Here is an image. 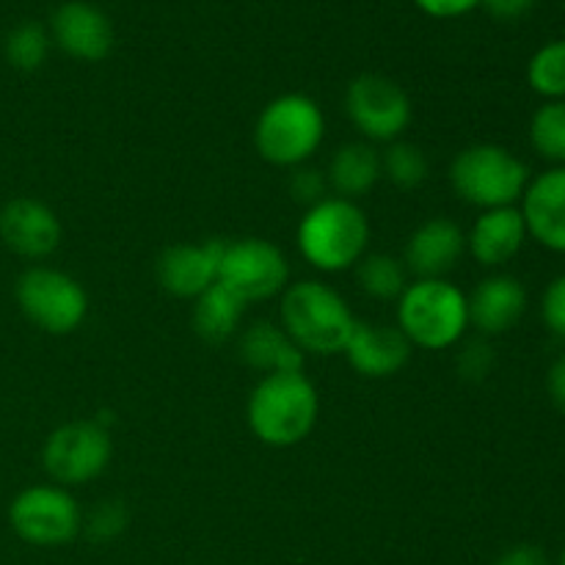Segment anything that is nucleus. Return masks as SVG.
Returning a JSON list of instances; mask_svg holds the SVG:
<instances>
[{
  "mask_svg": "<svg viewBox=\"0 0 565 565\" xmlns=\"http://www.w3.org/2000/svg\"><path fill=\"white\" fill-rule=\"evenodd\" d=\"M456 367L461 379L467 381H483L494 370V348L486 340H472L458 351Z\"/></svg>",
  "mask_w": 565,
  "mask_h": 565,
  "instance_id": "c85d7f7f",
  "label": "nucleus"
},
{
  "mask_svg": "<svg viewBox=\"0 0 565 565\" xmlns=\"http://www.w3.org/2000/svg\"><path fill=\"white\" fill-rule=\"evenodd\" d=\"M557 565H565V550H563V555H561V561H557Z\"/></svg>",
  "mask_w": 565,
  "mask_h": 565,
  "instance_id": "c9c22d12",
  "label": "nucleus"
},
{
  "mask_svg": "<svg viewBox=\"0 0 565 565\" xmlns=\"http://www.w3.org/2000/svg\"><path fill=\"white\" fill-rule=\"evenodd\" d=\"M467 252V232L452 218H428L412 232L403 265L414 279H447Z\"/></svg>",
  "mask_w": 565,
  "mask_h": 565,
  "instance_id": "2eb2a0df",
  "label": "nucleus"
},
{
  "mask_svg": "<svg viewBox=\"0 0 565 565\" xmlns=\"http://www.w3.org/2000/svg\"><path fill=\"white\" fill-rule=\"evenodd\" d=\"M494 565H552L546 552L535 544H516L502 552Z\"/></svg>",
  "mask_w": 565,
  "mask_h": 565,
  "instance_id": "473e14b6",
  "label": "nucleus"
},
{
  "mask_svg": "<svg viewBox=\"0 0 565 565\" xmlns=\"http://www.w3.org/2000/svg\"><path fill=\"white\" fill-rule=\"evenodd\" d=\"M64 226L53 207L31 196H17L0 207V241L25 259H44L61 246Z\"/></svg>",
  "mask_w": 565,
  "mask_h": 565,
  "instance_id": "ddd939ff",
  "label": "nucleus"
},
{
  "mask_svg": "<svg viewBox=\"0 0 565 565\" xmlns=\"http://www.w3.org/2000/svg\"><path fill=\"white\" fill-rule=\"evenodd\" d=\"M342 353L348 356V364L364 379H390L408 364L412 342L397 326L356 320V329Z\"/></svg>",
  "mask_w": 565,
  "mask_h": 565,
  "instance_id": "f3484780",
  "label": "nucleus"
},
{
  "mask_svg": "<svg viewBox=\"0 0 565 565\" xmlns=\"http://www.w3.org/2000/svg\"><path fill=\"white\" fill-rule=\"evenodd\" d=\"M9 524L25 544L53 550L77 539L83 513L75 497L61 486H31L11 500Z\"/></svg>",
  "mask_w": 565,
  "mask_h": 565,
  "instance_id": "1a4fd4ad",
  "label": "nucleus"
},
{
  "mask_svg": "<svg viewBox=\"0 0 565 565\" xmlns=\"http://www.w3.org/2000/svg\"><path fill=\"white\" fill-rule=\"evenodd\" d=\"M450 185L467 204L483 210L516 207L530 185L522 158L500 143H472L450 163Z\"/></svg>",
  "mask_w": 565,
  "mask_h": 565,
  "instance_id": "423d86ee",
  "label": "nucleus"
},
{
  "mask_svg": "<svg viewBox=\"0 0 565 565\" xmlns=\"http://www.w3.org/2000/svg\"><path fill=\"white\" fill-rule=\"evenodd\" d=\"M17 307L36 329L66 337L83 326L88 315V296L77 279L55 268H28L14 287Z\"/></svg>",
  "mask_w": 565,
  "mask_h": 565,
  "instance_id": "0eeeda50",
  "label": "nucleus"
},
{
  "mask_svg": "<svg viewBox=\"0 0 565 565\" xmlns=\"http://www.w3.org/2000/svg\"><path fill=\"white\" fill-rule=\"evenodd\" d=\"M290 193L298 204L315 207V204L323 202V199L329 196V180H326L323 171L309 169V166H298V169H292L290 177Z\"/></svg>",
  "mask_w": 565,
  "mask_h": 565,
  "instance_id": "c756f323",
  "label": "nucleus"
},
{
  "mask_svg": "<svg viewBox=\"0 0 565 565\" xmlns=\"http://www.w3.org/2000/svg\"><path fill=\"white\" fill-rule=\"evenodd\" d=\"M527 237L519 207L483 210L467 235V252L483 268H502L522 252Z\"/></svg>",
  "mask_w": 565,
  "mask_h": 565,
  "instance_id": "6ab92c4d",
  "label": "nucleus"
},
{
  "mask_svg": "<svg viewBox=\"0 0 565 565\" xmlns=\"http://www.w3.org/2000/svg\"><path fill=\"white\" fill-rule=\"evenodd\" d=\"M237 353L252 370L263 375L303 373L307 353L292 342V337L274 320H257L237 340Z\"/></svg>",
  "mask_w": 565,
  "mask_h": 565,
  "instance_id": "aec40b11",
  "label": "nucleus"
},
{
  "mask_svg": "<svg viewBox=\"0 0 565 565\" xmlns=\"http://www.w3.org/2000/svg\"><path fill=\"white\" fill-rule=\"evenodd\" d=\"M535 6V0H483V9L497 20H519Z\"/></svg>",
  "mask_w": 565,
  "mask_h": 565,
  "instance_id": "72a5a7b5",
  "label": "nucleus"
},
{
  "mask_svg": "<svg viewBox=\"0 0 565 565\" xmlns=\"http://www.w3.org/2000/svg\"><path fill=\"white\" fill-rule=\"evenodd\" d=\"M519 210L535 243L565 254V166H552L544 174L530 177Z\"/></svg>",
  "mask_w": 565,
  "mask_h": 565,
  "instance_id": "dca6fc26",
  "label": "nucleus"
},
{
  "mask_svg": "<svg viewBox=\"0 0 565 565\" xmlns=\"http://www.w3.org/2000/svg\"><path fill=\"white\" fill-rule=\"evenodd\" d=\"M298 252L320 274L356 268L370 246V221L356 202L326 196L307 207L296 232Z\"/></svg>",
  "mask_w": 565,
  "mask_h": 565,
  "instance_id": "7ed1b4c3",
  "label": "nucleus"
},
{
  "mask_svg": "<svg viewBox=\"0 0 565 565\" xmlns=\"http://www.w3.org/2000/svg\"><path fill=\"white\" fill-rule=\"evenodd\" d=\"M397 329L412 348L447 351L469 329L467 292L447 279H414L397 298Z\"/></svg>",
  "mask_w": 565,
  "mask_h": 565,
  "instance_id": "20e7f679",
  "label": "nucleus"
},
{
  "mask_svg": "<svg viewBox=\"0 0 565 565\" xmlns=\"http://www.w3.org/2000/svg\"><path fill=\"white\" fill-rule=\"evenodd\" d=\"M541 320L552 337L565 342V274L546 285L541 296Z\"/></svg>",
  "mask_w": 565,
  "mask_h": 565,
  "instance_id": "7c9ffc66",
  "label": "nucleus"
},
{
  "mask_svg": "<svg viewBox=\"0 0 565 565\" xmlns=\"http://www.w3.org/2000/svg\"><path fill=\"white\" fill-rule=\"evenodd\" d=\"M356 281L364 296L375 301H397L408 287V270L392 254H364L356 263Z\"/></svg>",
  "mask_w": 565,
  "mask_h": 565,
  "instance_id": "5701e85b",
  "label": "nucleus"
},
{
  "mask_svg": "<svg viewBox=\"0 0 565 565\" xmlns=\"http://www.w3.org/2000/svg\"><path fill=\"white\" fill-rule=\"evenodd\" d=\"M218 285L235 292L246 307L270 301L290 285V263L276 243L263 237H243L224 246Z\"/></svg>",
  "mask_w": 565,
  "mask_h": 565,
  "instance_id": "9d476101",
  "label": "nucleus"
},
{
  "mask_svg": "<svg viewBox=\"0 0 565 565\" xmlns=\"http://www.w3.org/2000/svg\"><path fill=\"white\" fill-rule=\"evenodd\" d=\"M530 143L552 166H565V99H546L530 119Z\"/></svg>",
  "mask_w": 565,
  "mask_h": 565,
  "instance_id": "b1692460",
  "label": "nucleus"
},
{
  "mask_svg": "<svg viewBox=\"0 0 565 565\" xmlns=\"http://www.w3.org/2000/svg\"><path fill=\"white\" fill-rule=\"evenodd\" d=\"M469 326L483 337H500L511 331L527 312V290L511 274H491L467 296Z\"/></svg>",
  "mask_w": 565,
  "mask_h": 565,
  "instance_id": "a211bd4d",
  "label": "nucleus"
},
{
  "mask_svg": "<svg viewBox=\"0 0 565 565\" xmlns=\"http://www.w3.org/2000/svg\"><path fill=\"white\" fill-rule=\"evenodd\" d=\"M345 114L351 125L373 143L401 141L412 125V99L406 88L386 75L364 72L345 92Z\"/></svg>",
  "mask_w": 565,
  "mask_h": 565,
  "instance_id": "9b49d317",
  "label": "nucleus"
},
{
  "mask_svg": "<svg viewBox=\"0 0 565 565\" xmlns=\"http://www.w3.org/2000/svg\"><path fill=\"white\" fill-rule=\"evenodd\" d=\"M318 390L303 373L263 375L246 406L252 434L276 450L301 445L318 425Z\"/></svg>",
  "mask_w": 565,
  "mask_h": 565,
  "instance_id": "f257e3e1",
  "label": "nucleus"
},
{
  "mask_svg": "<svg viewBox=\"0 0 565 565\" xmlns=\"http://www.w3.org/2000/svg\"><path fill=\"white\" fill-rule=\"evenodd\" d=\"M546 392H550L552 406L565 412V353L550 364V373H546Z\"/></svg>",
  "mask_w": 565,
  "mask_h": 565,
  "instance_id": "f704fd0d",
  "label": "nucleus"
},
{
  "mask_svg": "<svg viewBox=\"0 0 565 565\" xmlns=\"http://www.w3.org/2000/svg\"><path fill=\"white\" fill-rule=\"evenodd\" d=\"M381 177L401 191H414L428 180V158L417 143L392 141L381 154Z\"/></svg>",
  "mask_w": 565,
  "mask_h": 565,
  "instance_id": "bb28decb",
  "label": "nucleus"
},
{
  "mask_svg": "<svg viewBox=\"0 0 565 565\" xmlns=\"http://www.w3.org/2000/svg\"><path fill=\"white\" fill-rule=\"evenodd\" d=\"M50 39L61 53L75 61L108 58L114 50V25L99 6L88 0H66L50 17Z\"/></svg>",
  "mask_w": 565,
  "mask_h": 565,
  "instance_id": "f8f14e48",
  "label": "nucleus"
},
{
  "mask_svg": "<svg viewBox=\"0 0 565 565\" xmlns=\"http://www.w3.org/2000/svg\"><path fill=\"white\" fill-rule=\"evenodd\" d=\"M326 180H329V191H334V196L348 199V202H356V199L367 196L381 180L379 149L367 141L342 143L331 154Z\"/></svg>",
  "mask_w": 565,
  "mask_h": 565,
  "instance_id": "412c9836",
  "label": "nucleus"
},
{
  "mask_svg": "<svg viewBox=\"0 0 565 565\" xmlns=\"http://www.w3.org/2000/svg\"><path fill=\"white\" fill-rule=\"evenodd\" d=\"M423 14L434 20H458V17L472 14L475 9L483 6V0H414Z\"/></svg>",
  "mask_w": 565,
  "mask_h": 565,
  "instance_id": "2f4dec72",
  "label": "nucleus"
},
{
  "mask_svg": "<svg viewBox=\"0 0 565 565\" xmlns=\"http://www.w3.org/2000/svg\"><path fill=\"white\" fill-rule=\"evenodd\" d=\"M224 241H204V243H177L166 248L158 257L160 287L169 296L196 301L202 292L218 285L221 257H224Z\"/></svg>",
  "mask_w": 565,
  "mask_h": 565,
  "instance_id": "4468645a",
  "label": "nucleus"
},
{
  "mask_svg": "<svg viewBox=\"0 0 565 565\" xmlns=\"http://www.w3.org/2000/svg\"><path fill=\"white\" fill-rule=\"evenodd\" d=\"M114 445L103 423L77 419L55 428L42 447L44 472L61 489H75L97 480L108 469Z\"/></svg>",
  "mask_w": 565,
  "mask_h": 565,
  "instance_id": "6e6552de",
  "label": "nucleus"
},
{
  "mask_svg": "<svg viewBox=\"0 0 565 565\" xmlns=\"http://www.w3.org/2000/svg\"><path fill=\"white\" fill-rule=\"evenodd\" d=\"M527 83L539 97L565 99V39L541 44L527 64Z\"/></svg>",
  "mask_w": 565,
  "mask_h": 565,
  "instance_id": "a878e982",
  "label": "nucleus"
},
{
  "mask_svg": "<svg viewBox=\"0 0 565 565\" xmlns=\"http://www.w3.org/2000/svg\"><path fill=\"white\" fill-rule=\"evenodd\" d=\"M50 47H53V39H50V31L42 25V22L25 20L20 25H14L9 31L3 42L6 61L14 66L17 72H36L39 66L47 61Z\"/></svg>",
  "mask_w": 565,
  "mask_h": 565,
  "instance_id": "393cba45",
  "label": "nucleus"
},
{
  "mask_svg": "<svg viewBox=\"0 0 565 565\" xmlns=\"http://www.w3.org/2000/svg\"><path fill=\"white\" fill-rule=\"evenodd\" d=\"M243 315L246 303L224 285H213L193 301V331L210 345H221L237 334Z\"/></svg>",
  "mask_w": 565,
  "mask_h": 565,
  "instance_id": "4be33fe9",
  "label": "nucleus"
},
{
  "mask_svg": "<svg viewBox=\"0 0 565 565\" xmlns=\"http://www.w3.org/2000/svg\"><path fill=\"white\" fill-rule=\"evenodd\" d=\"M130 524V513H127L125 502L119 500H108L99 502L86 519H83V530L92 541L97 544H108V541H116Z\"/></svg>",
  "mask_w": 565,
  "mask_h": 565,
  "instance_id": "cd10ccee",
  "label": "nucleus"
},
{
  "mask_svg": "<svg viewBox=\"0 0 565 565\" xmlns=\"http://www.w3.org/2000/svg\"><path fill=\"white\" fill-rule=\"evenodd\" d=\"M281 329L303 353L337 356L345 351L356 318L334 287L320 279H303L281 292Z\"/></svg>",
  "mask_w": 565,
  "mask_h": 565,
  "instance_id": "f03ea898",
  "label": "nucleus"
},
{
  "mask_svg": "<svg viewBox=\"0 0 565 565\" xmlns=\"http://www.w3.org/2000/svg\"><path fill=\"white\" fill-rule=\"evenodd\" d=\"M323 108L307 94H281L270 99L254 125V147L259 158L279 169H298L323 147Z\"/></svg>",
  "mask_w": 565,
  "mask_h": 565,
  "instance_id": "39448f33",
  "label": "nucleus"
}]
</instances>
